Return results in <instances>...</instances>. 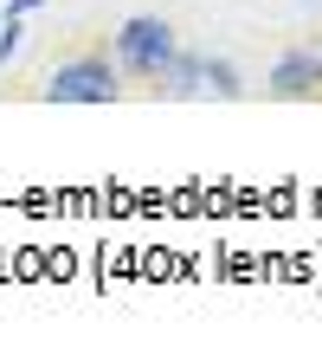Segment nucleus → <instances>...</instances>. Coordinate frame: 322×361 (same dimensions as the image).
<instances>
[{"label": "nucleus", "mask_w": 322, "mask_h": 361, "mask_svg": "<svg viewBox=\"0 0 322 361\" xmlns=\"http://www.w3.org/2000/svg\"><path fill=\"white\" fill-rule=\"evenodd\" d=\"M174 59H180V45H174V26L168 20H155V13L123 20V32H116V71L142 78V84H168V65Z\"/></svg>", "instance_id": "f257e3e1"}, {"label": "nucleus", "mask_w": 322, "mask_h": 361, "mask_svg": "<svg viewBox=\"0 0 322 361\" xmlns=\"http://www.w3.org/2000/svg\"><path fill=\"white\" fill-rule=\"evenodd\" d=\"M123 90V71L110 52H84V59H65L52 65V78H45V97L52 104H116Z\"/></svg>", "instance_id": "f03ea898"}, {"label": "nucleus", "mask_w": 322, "mask_h": 361, "mask_svg": "<svg viewBox=\"0 0 322 361\" xmlns=\"http://www.w3.org/2000/svg\"><path fill=\"white\" fill-rule=\"evenodd\" d=\"M322 90V52H284L271 65V97H316Z\"/></svg>", "instance_id": "7ed1b4c3"}, {"label": "nucleus", "mask_w": 322, "mask_h": 361, "mask_svg": "<svg viewBox=\"0 0 322 361\" xmlns=\"http://www.w3.org/2000/svg\"><path fill=\"white\" fill-rule=\"evenodd\" d=\"M200 84H206V90H219V97H239V90H245V84H239V71H233V65H225V59H206V71H200Z\"/></svg>", "instance_id": "20e7f679"}, {"label": "nucleus", "mask_w": 322, "mask_h": 361, "mask_svg": "<svg viewBox=\"0 0 322 361\" xmlns=\"http://www.w3.org/2000/svg\"><path fill=\"white\" fill-rule=\"evenodd\" d=\"M13 45H20V26L7 20V32H0V65H7V59H13Z\"/></svg>", "instance_id": "39448f33"}]
</instances>
